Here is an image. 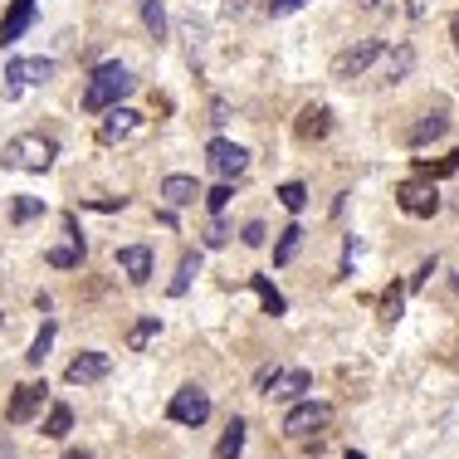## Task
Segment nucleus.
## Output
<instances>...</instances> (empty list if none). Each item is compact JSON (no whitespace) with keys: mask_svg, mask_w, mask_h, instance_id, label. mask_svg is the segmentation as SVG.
<instances>
[{"mask_svg":"<svg viewBox=\"0 0 459 459\" xmlns=\"http://www.w3.org/2000/svg\"><path fill=\"white\" fill-rule=\"evenodd\" d=\"M132 79L122 64H98L88 74V83H83V113H108V108H118L122 98L132 93Z\"/></svg>","mask_w":459,"mask_h":459,"instance_id":"1","label":"nucleus"},{"mask_svg":"<svg viewBox=\"0 0 459 459\" xmlns=\"http://www.w3.org/2000/svg\"><path fill=\"white\" fill-rule=\"evenodd\" d=\"M54 138H45V132H20V138H10L5 147H0V166L5 171H49L54 166Z\"/></svg>","mask_w":459,"mask_h":459,"instance_id":"2","label":"nucleus"},{"mask_svg":"<svg viewBox=\"0 0 459 459\" xmlns=\"http://www.w3.org/2000/svg\"><path fill=\"white\" fill-rule=\"evenodd\" d=\"M332 425V405L328 401H298L294 411L284 415V435L288 440H318Z\"/></svg>","mask_w":459,"mask_h":459,"instance_id":"3","label":"nucleus"},{"mask_svg":"<svg viewBox=\"0 0 459 459\" xmlns=\"http://www.w3.org/2000/svg\"><path fill=\"white\" fill-rule=\"evenodd\" d=\"M147 132V118H142L138 108H108L103 113V122H98V142L103 147H118V142H132V138H142Z\"/></svg>","mask_w":459,"mask_h":459,"instance_id":"4","label":"nucleus"},{"mask_svg":"<svg viewBox=\"0 0 459 459\" xmlns=\"http://www.w3.org/2000/svg\"><path fill=\"white\" fill-rule=\"evenodd\" d=\"M396 205H401L405 215H415V221H430V215L440 211V191H435V181L415 176V181L396 186Z\"/></svg>","mask_w":459,"mask_h":459,"instance_id":"5","label":"nucleus"},{"mask_svg":"<svg viewBox=\"0 0 459 459\" xmlns=\"http://www.w3.org/2000/svg\"><path fill=\"white\" fill-rule=\"evenodd\" d=\"M166 415H171L176 425H205L211 421V396L201 391V386H181V391L171 396V405H166Z\"/></svg>","mask_w":459,"mask_h":459,"instance_id":"6","label":"nucleus"},{"mask_svg":"<svg viewBox=\"0 0 459 459\" xmlns=\"http://www.w3.org/2000/svg\"><path fill=\"white\" fill-rule=\"evenodd\" d=\"M386 54V45L381 39H362V45H352V49H342L338 59H332V79H362L371 64Z\"/></svg>","mask_w":459,"mask_h":459,"instance_id":"7","label":"nucleus"},{"mask_svg":"<svg viewBox=\"0 0 459 459\" xmlns=\"http://www.w3.org/2000/svg\"><path fill=\"white\" fill-rule=\"evenodd\" d=\"M45 401H49V386H45V381H25V386H15V396H10V405H5V421H10V425H29V421H39Z\"/></svg>","mask_w":459,"mask_h":459,"instance_id":"8","label":"nucleus"},{"mask_svg":"<svg viewBox=\"0 0 459 459\" xmlns=\"http://www.w3.org/2000/svg\"><path fill=\"white\" fill-rule=\"evenodd\" d=\"M205 162H211V171L221 176V181H235V176H245L249 152L239 147V142H230V138H215L211 147H205Z\"/></svg>","mask_w":459,"mask_h":459,"instance_id":"9","label":"nucleus"},{"mask_svg":"<svg viewBox=\"0 0 459 459\" xmlns=\"http://www.w3.org/2000/svg\"><path fill=\"white\" fill-rule=\"evenodd\" d=\"M5 79H10V93H25V88H39V83L54 79V59H10L5 64Z\"/></svg>","mask_w":459,"mask_h":459,"instance_id":"10","label":"nucleus"},{"mask_svg":"<svg viewBox=\"0 0 459 459\" xmlns=\"http://www.w3.org/2000/svg\"><path fill=\"white\" fill-rule=\"evenodd\" d=\"M118 269H122V274H128V284H147V279H152V269H156V259H152V249L147 245H122L118 249Z\"/></svg>","mask_w":459,"mask_h":459,"instance_id":"11","label":"nucleus"},{"mask_svg":"<svg viewBox=\"0 0 459 459\" xmlns=\"http://www.w3.org/2000/svg\"><path fill=\"white\" fill-rule=\"evenodd\" d=\"M113 371V362H108V352H79L74 362L64 367V377L74 381V386H88V381H103Z\"/></svg>","mask_w":459,"mask_h":459,"instance_id":"12","label":"nucleus"},{"mask_svg":"<svg viewBox=\"0 0 459 459\" xmlns=\"http://www.w3.org/2000/svg\"><path fill=\"white\" fill-rule=\"evenodd\" d=\"M304 391H313V371H304V367L284 371V367H279V377L269 381V391H264V396H274V401H298Z\"/></svg>","mask_w":459,"mask_h":459,"instance_id":"13","label":"nucleus"},{"mask_svg":"<svg viewBox=\"0 0 459 459\" xmlns=\"http://www.w3.org/2000/svg\"><path fill=\"white\" fill-rule=\"evenodd\" d=\"M196 196H205L201 186H196V176L171 171V176L162 181V201H166V211H181V205H196Z\"/></svg>","mask_w":459,"mask_h":459,"instance_id":"14","label":"nucleus"},{"mask_svg":"<svg viewBox=\"0 0 459 459\" xmlns=\"http://www.w3.org/2000/svg\"><path fill=\"white\" fill-rule=\"evenodd\" d=\"M29 20H35V0H10L5 20H0V45H15L29 29Z\"/></svg>","mask_w":459,"mask_h":459,"instance_id":"15","label":"nucleus"},{"mask_svg":"<svg viewBox=\"0 0 459 459\" xmlns=\"http://www.w3.org/2000/svg\"><path fill=\"white\" fill-rule=\"evenodd\" d=\"M377 64H381V83H401V79H411V69H415V49L411 45H396L391 49V54H381L377 59Z\"/></svg>","mask_w":459,"mask_h":459,"instance_id":"16","label":"nucleus"},{"mask_svg":"<svg viewBox=\"0 0 459 459\" xmlns=\"http://www.w3.org/2000/svg\"><path fill=\"white\" fill-rule=\"evenodd\" d=\"M445 132H450V118H445V113H425V118L405 132V142H411V147H430V142H440Z\"/></svg>","mask_w":459,"mask_h":459,"instance_id":"17","label":"nucleus"},{"mask_svg":"<svg viewBox=\"0 0 459 459\" xmlns=\"http://www.w3.org/2000/svg\"><path fill=\"white\" fill-rule=\"evenodd\" d=\"M328 132H332V113L322 108V103H313V108L298 113V138L304 142H322Z\"/></svg>","mask_w":459,"mask_h":459,"instance_id":"18","label":"nucleus"},{"mask_svg":"<svg viewBox=\"0 0 459 459\" xmlns=\"http://www.w3.org/2000/svg\"><path fill=\"white\" fill-rule=\"evenodd\" d=\"M239 455H245V421L235 415V421L225 425L221 445H215V459H239Z\"/></svg>","mask_w":459,"mask_h":459,"instance_id":"19","label":"nucleus"},{"mask_svg":"<svg viewBox=\"0 0 459 459\" xmlns=\"http://www.w3.org/2000/svg\"><path fill=\"white\" fill-rule=\"evenodd\" d=\"M138 10H142V25H147V35L162 45V39H166V5H162V0H138Z\"/></svg>","mask_w":459,"mask_h":459,"instance_id":"20","label":"nucleus"},{"mask_svg":"<svg viewBox=\"0 0 459 459\" xmlns=\"http://www.w3.org/2000/svg\"><path fill=\"white\" fill-rule=\"evenodd\" d=\"M39 430H45L49 440H64V435L74 430V411H69V405H49V415H45V425H39Z\"/></svg>","mask_w":459,"mask_h":459,"instance_id":"21","label":"nucleus"},{"mask_svg":"<svg viewBox=\"0 0 459 459\" xmlns=\"http://www.w3.org/2000/svg\"><path fill=\"white\" fill-rule=\"evenodd\" d=\"M196 274H201V255H196V249H186V255H181V269H176V279H171V298H181L186 288H191Z\"/></svg>","mask_w":459,"mask_h":459,"instance_id":"22","label":"nucleus"},{"mask_svg":"<svg viewBox=\"0 0 459 459\" xmlns=\"http://www.w3.org/2000/svg\"><path fill=\"white\" fill-rule=\"evenodd\" d=\"M39 215H45V201H39V196H15V201H10V221L15 225H29V221H39Z\"/></svg>","mask_w":459,"mask_h":459,"instance_id":"23","label":"nucleus"},{"mask_svg":"<svg viewBox=\"0 0 459 459\" xmlns=\"http://www.w3.org/2000/svg\"><path fill=\"white\" fill-rule=\"evenodd\" d=\"M298 245H304V225H288V230H279V245H274V264H288V259L298 255Z\"/></svg>","mask_w":459,"mask_h":459,"instance_id":"24","label":"nucleus"},{"mask_svg":"<svg viewBox=\"0 0 459 459\" xmlns=\"http://www.w3.org/2000/svg\"><path fill=\"white\" fill-rule=\"evenodd\" d=\"M249 284H255V294H259V304H264V313H274V318H279V313L288 308V304H284V294H279V288L269 284L264 274H255V279H249Z\"/></svg>","mask_w":459,"mask_h":459,"instance_id":"25","label":"nucleus"},{"mask_svg":"<svg viewBox=\"0 0 459 459\" xmlns=\"http://www.w3.org/2000/svg\"><path fill=\"white\" fill-rule=\"evenodd\" d=\"M49 347H54V322H45V328H39V338L29 342V352H25V362L29 367H39V362L49 357Z\"/></svg>","mask_w":459,"mask_h":459,"instance_id":"26","label":"nucleus"},{"mask_svg":"<svg viewBox=\"0 0 459 459\" xmlns=\"http://www.w3.org/2000/svg\"><path fill=\"white\" fill-rule=\"evenodd\" d=\"M279 201H284V211H304V205H308V186L304 181H284V186H279Z\"/></svg>","mask_w":459,"mask_h":459,"instance_id":"27","label":"nucleus"},{"mask_svg":"<svg viewBox=\"0 0 459 459\" xmlns=\"http://www.w3.org/2000/svg\"><path fill=\"white\" fill-rule=\"evenodd\" d=\"M156 328H162V322H156V318H142L138 328L128 332V347H132V352H138V347H147V342L156 338Z\"/></svg>","mask_w":459,"mask_h":459,"instance_id":"28","label":"nucleus"},{"mask_svg":"<svg viewBox=\"0 0 459 459\" xmlns=\"http://www.w3.org/2000/svg\"><path fill=\"white\" fill-rule=\"evenodd\" d=\"M49 264H54V269H79V264H83V245H69V249H49Z\"/></svg>","mask_w":459,"mask_h":459,"instance_id":"29","label":"nucleus"},{"mask_svg":"<svg viewBox=\"0 0 459 459\" xmlns=\"http://www.w3.org/2000/svg\"><path fill=\"white\" fill-rule=\"evenodd\" d=\"M230 196H235V186H230V181H221L211 196H205V205H211V215H221V211H225V205H230Z\"/></svg>","mask_w":459,"mask_h":459,"instance_id":"30","label":"nucleus"},{"mask_svg":"<svg viewBox=\"0 0 459 459\" xmlns=\"http://www.w3.org/2000/svg\"><path fill=\"white\" fill-rule=\"evenodd\" d=\"M401 304H405V288H386V298H381V313H386V318H401Z\"/></svg>","mask_w":459,"mask_h":459,"instance_id":"31","label":"nucleus"},{"mask_svg":"<svg viewBox=\"0 0 459 459\" xmlns=\"http://www.w3.org/2000/svg\"><path fill=\"white\" fill-rule=\"evenodd\" d=\"M264 235H269V230H264V221H249L245 230H239V239H245L249 249H259V245H264Z\"/></svg>","mask_w":459,"mask_h":459,"instance_id":"32","label":"nucleus"},{"mask_svg":"<svg viewBox=\"0 0 459 459\" xmlns=\"http://www.w3.org/2000/svg\"><path fill=\"white\" fill-rule=\"evenodd\" d=\"M225 20H245V15H255V0H225Z\"/></svg>","mask_w":459,"mask_h":459,"instance_id":"33","label":"nucleus"},{"mask_svg":"<svg viewBox=\"0 0 459 459\" xmlns=\"http://www.w3.org/2000/svg\"><path fill=\"white\" fill-rule=\"evenodd\" d=\"M225 239H230V230H225L221 221H211V230H205V249H221Z\"/></svg>","mask_w":459,"mask_h":459,"instance_id":"34","label":"nucleus"},{"mask_svg":"<svg viewBox=\"0 0 459 459\" xmlns=\"http://www.w3.org/2000/svg\"><path fill=\"white\" fill-rule=\"evenodd\" d=\"M430 274H435V259H425V264L411 274V284H405V288H411V294H415V288H425V279H430Z\"/></svg>","mask_w":459,"mask_h":459,"instance_id":"35","label":"nucleus"},{"mask_svg":"<svg viewBox=\"0 0 459 459\" xmlns=\"http://www.w3.org/2000/svg\"><path fill=\"white\" fill-rule=\"evenodd\" d=\"M274 377H279V367H259V377H255V391L264 396V391H269V381H274Z\"/></svg>","mask_w":459,"mask_h":459,"instance_id":"36","label":"nucleus"},{"mask_svg":"<svg viewBox=\"0 0 459 459\" xmlns=\"http://www.w3.org/2000/svg\"><path fill=\"white\" fill-rule=\"evenodd\" d=\"M211 122H230V103H225V98L211 103Z\"/></svg>","mask_w":459,"mask_h":459,"instance_id":"37","label":"nucleus"},{"mask_svg":"<svg viewBox=\"0 0 459 459\" xmlns=\"http://www.w3.org/2000/svg\"><path fill=\"white\" fill-rule=\"evenodd\" d=\"M304 5V0H269V10H274V15H288V10H298Z\"/></svg>","mask_w":459,"mask_h":459,"instance_id":"38","label":"nucleus"},{"mask_svg":"<svg viewBox=\"0 0 459 459\" xmlns=\"http://www.w3.org/2000/svg\"><path fill=\"white\" fill-rule=\"evenodd\" d=\"M405 10H411V20H425V10H430V0H411Z\"/></svg>","mask_w":459,"mask_h":459,"instance_id":"39","label":"nucleus"},{"mask_svg":"<svg viewBox=\"0 0 459 459\" xmlns=\"http://www.w3.org/2000/svg\"><path fill=\"white\" fill-rule=\"evenodd\" d=\"M0 459H20V455H15V445H5V440H0Z\"/></svg>","mask_w":459,"mask_h":459,"instance_id":"40","label":"nucleus"},{"mask_svg":"<svg viewBox=\"0 0 459 459\" xmlns=\"http://www.w3.org/2000/svg\"><path fill=\"white\" fill-rule=\"evenodd\" d=\"M64 459H93V455H88V450H69Z\"/></svg>","mask_w":459,"mask_h":459,"instance_id":"41","label":"nucleus"},{"mask_svg":"<svg viewBox=\"0 0 459 459\" xmlns=\"http://www.w3.org/2000/svg\"><path fill=\"white\" fill-rule=\"evenodd\" d=\"M450 39H455V49H459V15H455V25H450Z\"/></svg>","mask_w":459,"mask_h":459,"instance_id":"42","label":"nucleus"},{"mask_svg":"<svg viewBox=\"0 0 459 459\" xmlns=\"http://www.w3.org/2000/svg\"><path fill=\"white\" fill-rule=\"evenodd\" d=\"M357 5H362V10H377V5H381V0H357Z\"/></svg>","mask_w":459,"mask_h":459,"instance_id":"43","label":"nucleus"},{"mask_svg":"<svg viewBox=\"0 0 459 459\" xmlns=\"http://www.w3.org/2000/svg\"><path fill=\"white\" fill-rule=\"evenodd\" d=\"M342 459H367V455H357V450H347V455H342Z\"/></svg>","mask_w":459,"mask_h":459,"instance_id":"44","label":"nucleus"},{"mask_svg":"<svg viewBox=\"0 0 459 459\" xmlns=\"http://www.w3.org/2000/svg\"><path fill=\"white\" fill-rule=\"evenodd\" d=\"M450 284H455V294H459V274H450Z\"/></svg>","mask_w":459,"mask_h":459,"instance_id":"45","label":"nucleus"}]
</instances>
